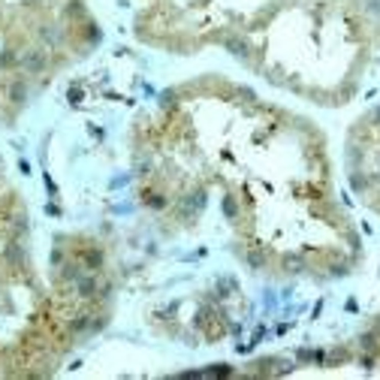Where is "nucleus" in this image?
Instances as JSON below:
<instances>
[{
    "label": "nucleus",
    "mask_w": 380,
    "mask_h": 380,
    "mask_svg": "<svg viewBox=\"0 0 380 380\" xmlns=\"http://www.w3.org/2000/svg\"><path fill=\"white\" fill-rule=\"evenodd\" d=\"M347 175L359 202L380 218V106L365 112L350 130Z\"/></svg>",
    "instance_id": "nucleus-1"
}]
</instances>
